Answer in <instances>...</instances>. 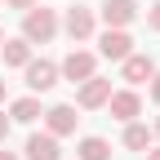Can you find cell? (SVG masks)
I'll list each match as a JSON object with an SVG mask.
<instances>
[{"label": "cell", "mask_w": 160, "mask_h": 160, "mask_svg": "<svg viewBox=\"0 0 160 160\" xmlns=\"http://www.w3.org/2000/svg\"><path fill=\"white\" fill-rule=\"evenodd\" d=\"M9 111H13V120H18V125H31L36 116H45V111H40V102H36V98H18V102H13Z\"/></svg>", "instance_id": "cell-15"}, {"label": "cell", "mask_w": 160, "mask_h": 160, "mask_svg": "<svg viewBox=\"0 0 160 160\" xmlns=\"http://www.w3.org/2000/svg\"><path fill=\"white\" fill-rule=\"evenodd\" d=\"M5 5H13V9H22V13H27V9H36V0H5Z\"/></svg>", "instance_id": "cell-17"}, {"label": "cell", "mask_w": 160, "mask_h": 160, "mask_svg": "<svg viewBox=\"0 0 160 160\" xmlns=\"http://www.w3.org/2000/svg\"><path fill=\"white\" fill-rule=\"evenodd\" d=\"M5 138H9V116L0 111V142H5Z\"/></svg>", "instance_id": "cell-18"}, {"label": "cell", "mask_w": 160, "mask_h": 160, "mask_svg": "<svg viewBox=\"0 0 160 160\" xmlns=\"http://www.w3.org/2000/svg\"><path fill=\"white\" fill-rule=\"evenodd\" d=\"M98 53H102V58H111V62H125V58L133 53L129 31H125V27H107L102 36H98Z\"/></svg>", "instance_id": "cell-2"}, {"label": "cell", "mask_w": 160, "mask_h": 160, "mask_svg": "<svg viewBox=\"0 0 160 160\" xmlns=\"http://www.w3.org/2000/svg\"><path fill=\"white\" fill-rule=\"evenodd\" d=\"M0 45H5V31H0Z\"/></svg>", "instance_id": "cell-24"}, {"label": "cell", "mask_w": 160, "mask_h": 160, "mask_svg": "<svg viewBox=\"0 0 160 160\" xmlns=\"http://www.w3.org/2000/svg\"><path fill=\"white\" fill-rule=\"evenodd\" d=\"M22 71H27V85H31L36 93H49V89L58 85V62H49V58H31Z\"/></svg>", "instance_id": "cell-4"}, {"label": "cell", "mask_w": 160, "mask_h": 160, "mask_svg": "<svg viewBox=\"0 0 160 160\" xmlns=\"http://www.w3.org/2000/svg\"><path fill=\"white\" fill-rule=\"evenodd\" d=\"M125 147L129 151H147L151 147V129L147 125H125Z\"/></svg>", "instance_id": "cell-14"}, {"label": "cell", "mask_w": 160, "mask_h": 160, "mask_svg": "<svg viewBox=\"0 0 160 160\" xmlns=\"http://www.w3.org/2000/svg\"><path fill=\"white\" fill-rule=\"evenodd\" d=\"M0 102H5V76H0Z\"/></svg>", "instance_id": "cell-22"}, {"label": "cell", "mask_w": 160, "mask_h": 160, "mask_svg": "<svg viewBox=\"0 0 160 160\" xmlns=\"http://www.w3.org/2000/svg\"><path fill=\"white\" fill-rule=\"evenodd\" d=\"M0 160H18V156H13V151H5V147H0Z\"/></svg>", "instance_id": "cell-21"}, {"label": "cell", "mask_w": 160, "mask_h": 160, "mask_svg": "<svg viewBox=\"0 0 160 160\" xmlns=\"http://www.w3.org/2000/svg\"><path fill=\"white\" fill-rule=\"evenodd\" d=\"M58 36V13L53 9H27L22 13V40L27 45H49Z\"/></svg>", "instance_id": "cell-1"}, {"label": "cell", "mask_w": 160, "mask_h": 160, "mask_svg": "<svg viewBox=\"0 0 160 160\" xmlns=\"http://www.w3.org/2000/svg\"><path fill=\"white\" fill-rule=\"evenodd\" d=\"M151 98H156V102H160V71L151 76Z\"/></svg>", "instance_id": "cell-19"}, {"label": "cell", "mask_w": 160, "mask_h": 160, "mask_svg": "<svg viewBox=\"0 0 160 160\" xmlns=\"http://www.w3.org/2000/svg\"><path fill=\"white\" fill-rule=\"evenodd\" d=\"M147 160H160V147H147Z\"/></svg>", "instance_id": "cell-20"}, {"label": "cell", "mask_w": 160, "mask_h": 160, "mask_svg": "<svg viewBox=\"0 0 160 160\" xmlns=\"http://www.w3.org/2000/svg\"><path fill=\"white\" fill-rule=\"evenodd\" d=\"M0 53H5V67H27L31 62V45H27L22 36H18V40H5Z\"/></svg>", "instance_id": "cell-12"}, {"label": "cell", "mask_w": 160, "mask_h": 160, "mask_svg": "<svg viewBox=\"0 0 160 160\" xmlns=\"http://www.w3.org/2000/svg\"><path fill=\"white\" fill-rule=\"evenodd\" d=\"M151 76H156V62L147 53H129L125 58V80L129 85H142V80H151Z\"/></svg>", "instance_id": "cell-11"}, {"label": "cell", "mask_w": 160, "mask_h": 160, "mask_svg": "<svg viewBox=\"0 0 160 160\" xmlns=\"http://www.w3.org/2000/svg\"><path fill=\"white\" fill-rule=\"evenodd\" d=\"M80 160H111L107 138H80Z\"/></svg>", "instance_id": "cell-13"}, {"label": "cell", "mask_w": 160, "mask_h": 160, "mask_svg": "<svg viewBox=\"0 0 160 160\" xmlns=\"http://www.w3.org/2000/svg\"><path fill=\"white\" fill-rule=\"evenodd\" d=\"M76 107H67V102H58V107H49L45 111V133H53V138H67V133H76Z\"/></svg>", "instance_id": "cell-5"}, {"label": "cell", "mask_w": 160, "mask_h": 160, "mask_svg": "<svg viewBox=\"0 0 160 160\" xmlns=\"http://www.w3.org/2000/svg\"><path fill=\"white\" fill-rule=\"evenodd\" d=\"M27 160H62L58 138H53V133H31V138H27Z\"/></svg>", "instance_id": "cell-10"}, {"label": "cell", "mask_w": 160, "mask_h": 160, "mask_svg": "<svg viewBox=\"0 0 160 160\" xmlns=\"http://www.w3.org/2000/svg\"><path fill=\"white\" fill-rule=\"evenodd\" d=\"M107 98H111V80H102V76L80 80V98H76V102L85 107V111H93V107H107Z\"/></svg>", "instance_id": "cell-6"}, {"label": "cell", "mask_w": 160, "mask_h": 160, "mask_svg": "<svg viewBox=\"0 0 160 160\" xmlns=\"http://www.w3.org/2000/svg\"><path fill=\"white\" fill-rule=\"evenodd\" d=\"M93 67H98V58H93L89 49H71V53L62 58V67H58V76H67L71 85H80V80L93 76Z\"/></svg>", "instance_id": "cell-3"}, {"label": "cell", "mask_w": 160, "mask_h": 160, "mask_svg": "<svg viewBox=\"0 0 160 160\" xmlns=\"http://www.w3.org/2000/svg\"><path fill=\"white\" fill-rule=\"evenodd\" d=\"M107 107H111V116H116V120L133 125V116L142 111V98H138L133 89H120V93H111V98H107Z\"/></svg>", "instance_id": "cell-7"}, {"label": "cell", "mask_w": 160, "mask_h": 160, "mask_svg": "<svg viewBox=\"0 0 160 160\" xmlns=\"http://www.w3.org/2000/svg\"><path fill=\"white\" fill-rule=\"evenodd\" d=\"M147 27H151V31H160V5H151V9H147Z\"/></svg>", "instance_id": "cell-16"}, {"label": "cell", "mask_w": 160, "mask_h": 160, "mask_svg": "<svg viewBox=\"0 0 160 160\" xmlns=\"http://www.w3.org/2000/svg\"><path fill=\"white\" fill-rule=\"evenodd\" d=\"M62 27H67V36L76 40V45H80V40H89L93 36V9H67V18H62Z\"/></svg>", "instance_id": "cell-8"}, {"label": "cell", "mask_w": 160, "mask_h": 160, "mask_svg": "<svg viewBox=\"0 0 160 160\" xmlns=\"http://www.w3.org/2000/svg\"><path fill=\"white\" fill-rule=\"evenodd\" d=\"M156 133H160V116H156Z\"/></svg>", "instance_id": "cell-23"}, {"label": "cell", "mask_w": 160, "mask_h": 160, "mask_svg": "<svg viewBox=\"0 0 160 160\" xmlns=\"http://www.w3.org/2000/svg\"><path fill=\"white\" fill-rule=\"evenodd\" d=\"M138 18V0H107L102 5V22L107 27H129Z\"/></svg>", "instance_id": "cell-9"}]
</instances>
